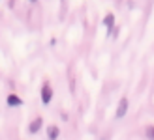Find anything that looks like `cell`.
Listing matches in <instances>:
<instances>
[{"label": "cell", "instance_id": "cell-3", "mask_svg": "<svg viewBox=\"0 0 154 140\" xmlns=\"http://www.w3.org/2000/svg\"><path fill=\"white\" fill-rule=\"evenodd\" d=\"M42 125H43V120H42V118H36V120H32V121H30V125H28V131H30L32 135H36L38 131L42 129Z\"/></svg>", "mask_w": 154, "mask_h": 140}, {"label": "cell", "instance_id": "cell-5", "mask_svg": "<svg viewBox=\"0 0 154 140\" xmlns=\"http://www.w3.org/2000/svg\"><path fill=\"white\" fill-rule=\"evenodd\" d=\"M8 105H10V106H21V105H23V101H21L19 95L11 93V95H8Z\"/></svg>", "mask_w": 154, "mask_h": 140}, {"label": "cell", "instance_id": "cell-4", "mask_svg": "<svg viewBox=\"0 0 154 140\" xmlns=\"http://www.w3.org/2000/svg\"><path fill=\"white\" fill-rule=\"evenodd\" d=\"M103 25H105V28H107V34H109L111 30L115 28V15H113V13L105 15V19H103Z\"/></svg>", "mask_w": 154, "mask_h": 140}, {"label": "cell", "instance_id": "cell-7", "mask_svg": "<svg viewBox=\"0 0 154 140\" xmlns=\"http://www.w3.org/2000/svg\"><path fill=\"white\" fill-rule=\"evenodd\" d=\"M145 133H147V136H149L150 140H154V127H152V125H149L147 129H145Z\"/></svg>", "mask_w": 154, "mask_h": 140}, {"label": "cell", "instance_id": "cell-1", "mask_svg": "<svg viewBox=\"0 0 154 140\" xmlns=\"http://www.w3.org/2000/svg\"><path fill=\"white\" fill-rule=\"evenodd\" d=\"M51 99H53V88H51L49 82H43L42 84V103L43 105H49Z\"/></svg>", "mask_w": 154, "mask_h": 140}, {"label": "cell", "instance_id": "cell-2", "mask_svg": "<svg viewBox=\"0 0 154 140\" xmlns=\"http://www.w3.org/2000/svg\"><path fill=\"white\" fill-rule=\"evenodd\" d=\"M126 114H128V99H126V97H122V99H120V103H119V106H117V112H115V118L122 120Z\"/></svg>", "mask_w": 154, "mask_h": 140}, {"label": "cell", "instance_id": "cell-6", "mask_svg": "<svg viewBox=\"0 0 154 140\" xmlns=\"http://www.w3.org/2000/svg\"><path fill=\"white\" fill-rule=\"evenodd\" d=\"M58 135H60V129H58L57 125H51V127L47 129V136H49V140H57Z\"/></svg>", "mask_w": 154, "mask_h": 140}]
</instances>
